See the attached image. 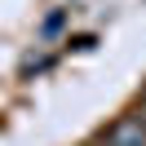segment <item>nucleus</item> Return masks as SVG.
Instances as JSON below:
<instances>
[{
	"label": "nucleus",
	"instance_id": "f257e3e1",
	"mask_svg": "<svg viewBox=\"0 0 146 146\" xmlns=\"http://www.w3.org/2000/svg\"><path fill=\"white\" fill-rule=\"evenodd\" d=\"M102 146H146V124L137 115H124L106 128V142Z\"/></svg>",
	"mask_w": 146,
	"mask_h": 146
},
{
	"label": "nucleus",
	"instance_id": "f03ea898",
	"mask_svg": "<svg viewBox=\"0 0 146 146\" xmlns=\"http://www.w3.org/2000/svg\"><path fill=\"white\" fill-rule=\"evenodd\" d=\"M137 119H142V124H146V102H142V115H137Z\"/></svg>",
	"mask_w": 146,
	"mask_h": 146
}]
</instances>
